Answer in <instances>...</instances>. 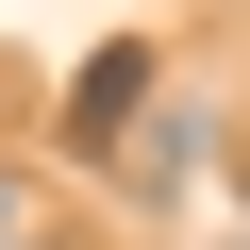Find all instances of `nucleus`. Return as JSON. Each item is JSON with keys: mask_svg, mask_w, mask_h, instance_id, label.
Returning <instances> with one entry per match:
<instances>
[{"mask_svg": "<svg viewBox=\"0 0 250 250\" xmlns=\"http://www.w3.org/2000/svg\"><path fill=\"white\" fill-rule=\"evenodd\" d=\"M150 83H167V50H150V34H117V50H83V67H67V100H50V134H67V150H134L150 117H167Z\"/></svg>", "mask_w": 250, "mask_h": 250, "instance_id": "1", "label": "nucleus"}, {"mask_svg": "<svg viewBox=\"0 0 250 250\" xmlns=\"http://www.w3.org/2000/svg\"><path fill=\"white\" fill-rule=\"evenodd\" d=\"M0 250H50V217H34V184L0 167Z\"/></svg>", "mask_w": 250, "mask_h": 250, "instance_id": "2", "label": "nucleus"}]
</instances>
